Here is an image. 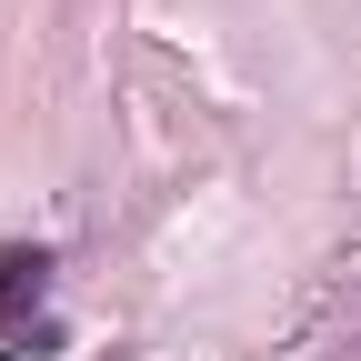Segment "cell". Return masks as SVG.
Masks as SVG:
<instances>
[{
	"mask_svg": "<svg viewBox=\"0 0 361 361\" xmlns=\"http://www.w3.org/2000/svg\"><path fill=\"white\" fill-rule=\"evenodd\" d=\"M40 301H51V251L11 241V251H0V341L30 331V322H40Z\"/></svg>",
	"mask_w": 361,
	"mask_h": 361,
	"instance_id": "cell-1",
	"label": "cell"
},
{
	"mask_svg": "<svg viewBox=\"0 0 361 361\" xmlns=\"http://www.w3.org/2000/svg\"><path fill=\"white\" fill-rule=\"evenodd\" d=\"M0 361H30V351H0Z\"/></svg>",
	"mask_w": 361,
	"mask_h": 361,
	"instance_id": "cell-2",
	"label": "cell"
}]
</instances>
